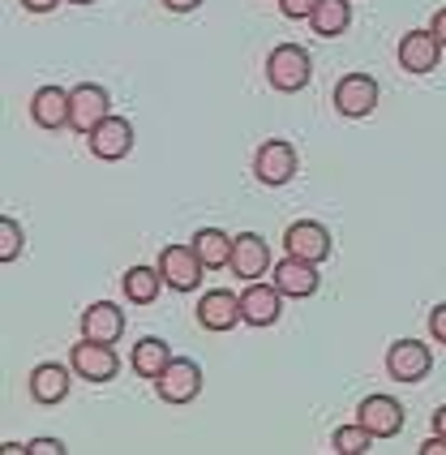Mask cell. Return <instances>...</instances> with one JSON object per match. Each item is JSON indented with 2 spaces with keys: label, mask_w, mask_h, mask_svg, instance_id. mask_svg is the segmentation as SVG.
<instances>
[{
  "label": "cell",
  "mask_w": 446,
  "mask_h": 455,
  "mask_svg": "<svg viewBox=\"0 0 446 455\" xmlns=\"http://www.w3.org/2000/svg\"><path fill=\"white\" fill-rule=\"evenodd\" d=\"M314 77V60L300 44H279V48L267 56V82H271L279 95H297L309 86Z\"/></svg>",
  "instance_id": "1"
},
{
  "label": "cell",
  "mask_w": 446,
  "mask_h": 455,
  "mask_svg": "<svg viewBox=\"0 0 446 455\" xmlns=\"http://www.w3.org/2000/svg\"><path fill=\"white\" fill-rule=\"evenodd\" d=\"M108 116H112V95L103 91L100 82H82V86L69 91V129H74V133H86V138H91Z\"/></svg>",
  "instance_id": "2"
},
{
  "label": "cell",
  "mask_w": 446,
  "mask_h": 455,
  "mask_svg": "<svg viewBox=\"0 0 446 455\" xmlns=\"http://www.w3.org/2000/svg\"><path fill=\"white\" fill-rule=\"evenodd\" d=\"M155 391L163 404H194L202 395V365L189 356H172V365L155 379Z\"/></svg>",
  "instance_id": "3"
},
{
  "label": "cell",
  "mask_w": 446,
  "mask_h": 455,
  "mask_svg": "<svg viewBox=\"0 0 446 455\" xmlns=\"http://www.w3.org/2000/svg\"><path fill=\"white\" fill-rule=\"evenodd\" d=\"M69 365H74L77 379L86 382H112L121 374V361H116V348L112 344H100V339H86L69 348Z\"/></svg>",
  "instance_id": "4"
},
{
  "label": "cell",
  "mask_w": 446,
  "mask_h": 455,
  "mask_svg": "<svg viewBox=\"0 0 446 455\" xmlns=\"http://www.w3.org/2000/svg\"><path fill=\"white\" fill-rule=\"evenodd\" d=\"M253 172H258V180H262L267 189H283L288 180L297 177V147L283 142V138L262 142L258 155H253Z\"/></svg>",
  "instance_id": "5"
},
{
  "label": "cell",
  "mask_w": 446,
  "mask_h": 455,
  "mask_svg": "<svg viewBox=\"0 0 446 455\" xmlns=\"http://www.w3.org/2000/svg\"><path fill=\"white\" fill-rule=\"evenodd\" d=\"M283 250H288V258H300V262H326L331 258V250H335V241H331V232H326V224H318V220H297V224L283 232Z\"/></svg>",
  "instance_id": "6"
},
{
  "label": "cell",
  "mask_w": 446,
  "mask_h": 455,
  "mask_svg": "<svg viewBox=\"0 0 446 455\" xmlns=\"http://www.w3.org/2000/svg\"><path fill=\"white\" fill-rule=\"evenodd\" d=\"M159 275L163 283L172 288V292H194L206 275V267H202V258L194 253V245H168V250L159 253Z\"/></svg>",
  "instance_id": "7"
},
{
  "label": "cell",
  "mask_w": 446,
  "mask_h": 455,
  "mask_svg": "<svg viewBox=\"0 0 446 455\" xmlns=\"http://www.w3.org/2000/svg\"><path fill=\"white\" fill-rule=\"evenodd\" d=\"M434 370V353L421 339H395L386 348V374L399 382H425Z\"/></svg>",
  "instance_id": "8"
},
{
  "label": "cell",
  "mask_w": 446,
  "mask_h": 455,
  "mask_svg": "<svg viewBox=\"0 0 446 455\" xmlns=\"http://www.w3.org/2000/svg\"><path fill=\"white\" fill-rule=\"evenodd\" d=\"M382 100V91H378V82L370 74H347L335 82V108H339V116L347 121H361V116H370L373 108Z\"/></svg>",
  "instance_id": "9"
},
{
  "label": "cell",
  "mask_w": 446,
  "mask_h": 455,
  "mask_svg": "<svg viewBox=\"0 0 446 455\" xmlns=\"http://www.w3.org/2000/svg\"><path fill=\"white\" fill-rule=\"evenodd\" d=\"M279 314H283V292L275 283H262V279L245 283V292H241V318H245V327H275Z\"/></svg>",
  "instance_id": "10"
},
{
  "label": "cell",
  "mask_w": 446,
  "mask_h": 455,
  "mask_svg": "<svg viewBox=\"0 0 446 455\" xmlns=\"http://www.w3.org/2000/svg\"><path fill=\"white\" fill-rule=\"evenodd\" d=\"M241 297L227 292V288H211L206 297L198 301V327L211 331V335H223V331L241 327Z\"/></svg>",
  "instance_id": "11"
},
{
  "label": "cell",
  "mask_w": 446,
  "mask_h": 455,
  "mask_svg": "<svg viewBox=\"0 0 446 455\" xmlns=\"http://www.w3.org/2000/svg\"><path fill=\"white\" fill-rule=\"evenodd\" d=\"M356 421L373 434V438H399L403 434V404L395 395H370L356 408Z\"/></svg>",
  "instance_id": "12"
},
{
  "label": "cell",
  "mask_w": 446,
  "mask_h": 455,
  "mask_svg": "<svg viewBox=\"0 0 446 455\" xmlns=\"http://www.w3.org/2000/svg\"><path fill=\"white\" fill-rule=\"evenodd\" d=\"M232 275L253 283V279H262L271 271V245L258 236V232H241L236 241H232Z\"/></svg>",
  "instance_id": "13"
},
{
  "label": "cell",
  "mask_w": 446,
  "mask_h": 455,
  "mask_svg": "<svg viewBox=\"0 0 446 455\" xmlns=\"http://www.w3.org/2000/svg\"><path fill=\"white\" fill-rule=\"evenodd\" d=\"M399 69H408V74H434L438 69V60H442V44L434 39V30H408L403 39H399Z\"/></svg>",
  "instance_id": "14"
},
{
  "label": "cell",
  "mask_w": 446,
  "mask_h": 455,
  "mask_svg": "<svg viewBox=\"0 0 446 455\" xmlns=\"http://www.w3.org/2000/svg\"><path fill=\"white\" fill-rule=\"evenodd\" d=\"M271 283L283 292V297H292V301H305V297H314L318 288H323V275H318V267L314 262H300V258H283L279 267H275Z\"/></svg>",
  "instance_id": "15"
},
{
  "label": "cell",
  "mask_w": 446,
  "mask_h": 455,
  "mask_svg": "<svg viewBox=\"0 0 446 455\" xmlns=\"http://www.w3.org/2000/svg\"><path fill=\"white\" fill-rule=\"evenodd\" d=\"M133 151V125L124 116H108L95 133H91V155L103 159V164H116Z\"/></svg>",
  "instance_id": "16"
},
{
  "label": "cell",
  "mask_w": 446,
  "mask_h": 455,
  "mask_svg": "<svg viewBox=\"0 0 446 455\" xmlns=\"http://www.w3.org/2000/svg\"><path fill=\"white\" fill-rule=\"evenodd\" d=\"M82 335L100 339V344H116L124 335V309L116 301H95L82 309Z\"/></svg>",
  "instance_id": "17"
},
{
  "label": "cell",
  "mask_w": 446,
  "mask_h": 455,
  "mask_svg": "<svg viewBox=\"0 0 446 455\" xmlns=\"http://www.w3.org/2000/svg\"><path fill=\"white\" fill-rule=\"evenodd\" d=\"M69 370L65 365H56V361H44V365H35L30 370V400L35 404H44V408H52V404H60L65 395H69Z\"/></svg>",
  "instance_id": "18"
},
{
  "label": "cell",
  "mask_w": 446,
  "mask_h": 455,
  "mask_svg": "<svg viewBox=\"0 0 446 455\" xmlns=\"http://www.w3.org/2000/svg\"><path fill=\"white\" fill-rule=\"evenodd\" d=\"M30 116L39 129H69V91L65 86H39L30 100Z\"/></svg>",
  "instance_id": "19"
},
{
  "label": "cell",
  "mask_w": 446,
  "mask_h": 455,
  "mask_svg": "<svg viewBox=\"0 0 446 455\" xmlns=\"http://www.w3.org/2000/svg\"><path fill=\"white\" fill-rule=\"evenodd\" d=\"M129 365H133V374L138 379H159L168 365H172V348L159 339V335H147V339H138L133 344V356H129Z\"/></svg>",
  "instance_id": "20"
},
{
  "label": "cell",
  "mask_w": 446,
  "mask_h": 455,
  "mask_svg": "<svg viewBox=\"0 0 446 455\" xmlns=\"http://www.w3.org/2000/svg\"><path fill=\"white\" fill-rule=\"evenodd\" d=\"M232 241H236V236H227V232H219V228H198L189 245H194V253L202 258L206 271H219V267L232 262Z\"/></svg>",
  "instance_id": "21"
},
{
  "label": "cell",
  "mask_w": 446,
  "mask_h": 455,
  "mask_svg": "<svg viewBox=\"0 0 446 455\" xmlns=\"http://www.w3.org/2000/svg\"><path fill=\"white\" fill-rule=\"evenodd\" d=\"M309 26L323 39H339V35H347V26H352V4L347 0H318L314 13H309Z\"/></svg>",
  "instance_id": "22"
},
{
  "label": "cell",
  "mask_w": 446,
  "mask_h": 455,
  "mask_svg": "<svg viewBox=\"0 0 446 455\" xmlns=\"http://www.w3.org/2000/svg\"><path fill=\"white\" fill-rule=\"evenodd\" d=\"M159 288H163L159 267H129V271H124V297L133 305H150L159 297Z\"/></svg>",
  "instance_id": "23"
},
{
  "label": "cell",
  "mask_w": 446,
  "mask_h": 455,
  "mask_svg": "<svg viewBox=\"0 0 446 455\" xmlns=\"http://www.w3.org/2000/svg\"><path fill=\"white\" fill-rule=\"evenodd\" d=\"M370 443H373V434L356 421V426H339V430L331 434V447L339 455H365L370 451Z\"/></svg>",
  "instance_id": "24"
},
{
  "label": "cell",
  "mask_w": 446,
  "mask_h": 455,
  "mask_svg": "<svg viewBox=\"0 0 446 455\" xmlns=\"http://www.w3.org/2000/svg\"><path fill=\"white\" fill-rule=\"evenodd\" d=\"M26 250V232L18 220H0V262H18Z\"/></svg>",
  "instance_id": "25"
},
{
  "label": "cell",
  "mask_w": 446,
  "mask_h": 455,
  "mask_svg": "<svg viewBox=\"0 0 446 455\" xmlns=\"http://www.w3.org/2000/svg\"><path fill=\"white\" fill-rule=\"evenodd\" d=\"M314 4H318V0H279V9H283V18H292V22H309V13H314Z\"/></svg>",
  "instance_id": "26"
},
{
  "label": "cell",
  "mask_w": 446,
  "mask_h": 455,
  "mask_svg": "<svg viewBox=\"0 0 446 455\" xmlns=\"http://www.w3.org/2000/svg\"><path fill=\"white\" fill-rule=\"evenodd\" d=\"M30 455H65V443L60 438H35V443H26Z\"/></svg>",
  "instance_id": "27"
},
{
  "label": "cell",
  "mask_w": 446,
  "mask_h": 455,
  "mask_svg": "<svg viewBox=\"0 0 446 455\" xmlns=\"http://www.w3.org/2000/svg\"><path fill=\"white\" fill-rule=\"evenodd\" d=\"M429 335L446 344V305H434V314H429Z\"/></svg>",
  "instance_id": "28"
},
{
  "label": "cell",
  "mask_w": 446,
  "mask_h": 455,
  "mask_svg": "<svg viewBox=\"0 0 446 455\" xmlns=\"http://www.w3.org/2000/svg\"><path fill=\"white\" fill-rule=\"evenodd\" d=\"M429 30H434V39H438V44L446 48V9H438V13H434V22H429Z\"/></svg>",
  "instance_id": "29"
},
{
  "label": "cell",
  "mask_w": 446,
  "mask_h": 455,
  "mask_svg": "<svg viewBox=\"0 0 446 455\" xmlns=\"http://www.w3.org/2000/svg\"><path fill=\"white\" fill-rule=\"evenodd\" d=\"M56 4H60V0H22V9H26V13H52Z\"/></svg>",
  "instance_id": "30"
},
{
  "label": "cell",
  "mask_w": 446,
  "mask_h": 455,
  "mask_svg": "<svg viewBox=\"0 0 446 455\" xmlns=\"http://www.w3.org/2000/svg\"><path fill=\"white\" fill-rule=\"evenodd\" d=\"M421 455H446V438H442V434H434L429 443H421Z\"/></svg>",
  "instance_id": "31"
},
{
  "label": "cell",
  "mask_w": 446,
  "mask_h": 455,
  "mask_svg": "<svg viewBox=\"0 0 446 455\" xmlns=\"http://www.w3.org/2000/svg\"><path fill=\"white\" fill-rule=\"evenodd\" d=\"M202 0H163V9H172V13H194Z\"/></svg>",
  "instance_id": "32"
},
{
  "label": "cell",
  "mask_w": 446,
  "mask_h": 455,
  "mask_svg": "<svg viewBox=\"0 0 446 455\" xmlns=\"http://www.w3.org/2000/svg\"><path fill=\"white\" fill-rule=\"evenodd\" d=\"M434 434H442V438H446V404L434 412Z\"/></svg>",
  "instance_id": "33"
},
{
  "label": "cell",
  "mask_w": 446,
  "mask_h": 455,
  "mask_svg": "<svg viewBox=\"0 0 446 455\" xmlns=\"http://www.w3.org/2000/svg\"><path fill=\"white\" fill-rule=\"evenodd\" d=\"M74 4H91V0H74Z\"/></svg>",
  "instance_id": "34"
}]
</instances>
